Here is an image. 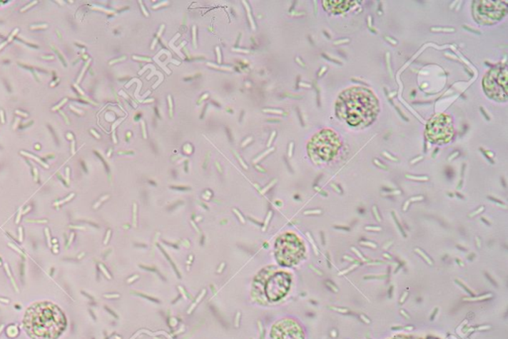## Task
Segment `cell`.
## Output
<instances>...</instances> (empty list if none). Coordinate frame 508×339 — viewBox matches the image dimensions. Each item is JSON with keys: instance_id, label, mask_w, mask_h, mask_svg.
I'll return each instance as SVG.
<instances>
[{"instance_id": "cell-1", "label": "cell", "mask_w": 508, "mask_h": 339, "mask_svg": "<svg viewBox=\"0 0 508 339\" xmlns=\"http://www.w3.org/2000/svg\"><path fill=\"white\" fill-rule=\"evenodd\" d=\"M67 325L62 308L48 300L32 303L23 318L24 330L32 339H58Z\"/></svg>"}, {"instance_id": "cell-2", "label": "cell", "mask_w": 508, "mask_h": 339, "mask_svg": "<svg viewBox=\"0 0 508 339\" xmlns=\"http://www.w3.org/2000/svg\"><path fill=\"white\" fill-rule=\"evenodd\" d=\"M337 116L352 127L367 126L380 112V103L368 88L355 86L345 89L337 98Z\"/></svg>"}, {"instance_id": "cell-3", "label": "cell", "mask_w": 508, "mask_h": 339, "mask_svg": "<svg viewBox=\"0 0 508 339\" xmlns=\"http://www.w3.org/2000/svg\"><path fill=\"white\" fill-rule=\"evenodd\" d=\"M342 146L339 135L331 129H324L315 135L308 144L310 157L316 164L329 162L337 156Z\"/></svg>"}, {"instance_id": "cell-4", "label": "cell", "mask_w": 508, "mask_h": 339, "mask_svg": "<svg viewBox=\"0 0 508 339\" xmlns=\"http://www.w3.org/2000/svg\"><path fill=\"white\" fill-rule=\"evenodd\" d=\"M306 253L304 243L296 234H282L275 243V257L279 265L283 267H293L303 260Z\"/></svg>"}, {"instance_id": "cell-5", "label": "cell", "mask_w": 508, "mask_h": 339, "mask_svg": "<svg viewBox=\"0 0 508 339\" xmlns=\"http://www.w3.org/2000/svg\"><path fill=\"white\" fill-rule=\"evenodd\" d=\"M258 281L254 284H258V289L263 287L265 298L269 302H278L283 299L291 287V276L286 272L270 273L268 276L264 277V270L256 277Z\"/></svg>"}, {"instance_id": "cell-6", "label": "cell", "mask_w": 508, "mask_h": 339, "mask_svg": "<svg viewBox=\"0 0 508 339\" xmlns=\"http://www.w3.org/2000/svg\"><path fill=\"white\" fill-rule=\"evenodd\" d=\"M425 133L427 139L435 144L449 143L454 135L453 119L448 114H437L427 124Z\"/></svg>"}, {"instance_id": "cell-7", "label": "cell", "mask_w": 508, "mask_h": 339, "mask_svg": "<svg viewBox=\"0 0 508 339\" xmlns=\"http://www.w3.org/2000/svg\"><path fill=\"white\" fill-rule=\"evenodd\" d=\"M484 89L489 98L497 101H507V69H495L489 71L484 78Z\"/></svg>"}, {"instance_id": "cell-8", "label": "cell", "mask_w": 508, "mask_h": 339, "mask_svg": "<svg viewBox=\"0 0 508 339\" xmlns=\"http://www.w3.org/2000/svg\"><path fill=\"white\" fill-rule=\"evenodd\" d=\"M507 4L504 1H474V15L481 24H492L499 21L507 14Z\"/></svg>"}, {"instance_id": "cell-9", "label": "cell", "mask_w": 508, "mask_h": 339, "mask_svg": "<svg viewBox=\"0 0 508 339\" xmlns=\"http://www.w3.org/2000/svg\"><path fill=\"white\" fill-rule=\"evenodd\" d=\"M273 339H306L303 326L295 318H283L273 325Z\"/></svg>"}, {"instance_id": "cell-10", "label": "cell", "mask_w": 508, "mask_h": 339, "mask_svg": "<svg viewBox=\"0 0 508 339\" xmlns=\"http://www.w3.org/2000/svg\"><path fill=\"white\" fill-rule=\"evenodd\" d=\"M355 4V1H349V0H339V1H322V5L325 9L329 10L331 14H344L347 10L350 9L352 5Z\"/></svg>"}, {"instance_id": "cell-11", "label": "cell", "mask_w": 508, "mask_h": 339, "mask_svg": "<svg viewBox=\"0 0 508 339\" xmlns=\"http://www.w3.org/2000/svg\"><path fill=\"white\" fill-rule=\"evenodd\" d=\"M243 4L245 5L246 11H248V19H250V22L251 24V28H253V30H255V24H254L253 18V15H251L250 6H248V2L246 1H243Z\"/></svg>"}, {"instance_id": "cell-12", "label": "cell", "mask_w": 508, "mask_h": 339, "mask_svg": "<svg viewBox=\"0 0 508 339\" xmlns=\"http://www.w3.org/2000/svg\"><path fill=\"white\" fill-rule=\"evenodd\" d=\"M193 42L195 48H197V27L193 26Z\"/></svg>"}, {"instance_id": "cell-13", "label": "cell", "mask_w": 508, "mask_h": 339, "mask_svg": "<svg viewBox=\"0 0 508 339\" xmlns=\"http://www.w3.org/2000/svg\"><path fill=\"white\" fill-rule=\"evenodd\" d=\"M273 150H274V148H271V149H269V150H268V151L264 152L263 155H260V156H259L258 158V159L254 160V163L258 162V161H260L261 159H263V157H265L266 155H268L269 153L273 152Z\"/></svg>"}, {"instance_id": "cell-14", "label": "cell", "mask_w": 508, "mask_h": 339, "mask_svg": "<svg viewBox=\"0 0 508 339\" xmlns=\"http://www.w3.org/2000/svg\"><path fill=\"white\" fill-rule=\"evenodd\" d=\"M168 103H169V113L170 116H173V101L171 96H168Z\"/></svg>"}, {"instance_id": "cell-15", "label": "cell", "mask_w": 508, "mask_h": 339, "mask_svg": "<svg viewBox=\"0 0 508 339\" xmlns=\"http://www.w3.org/2000/svg\"><path fill=\"white\" fill-rule=\"evenodd\" d=\"M208 66H210V67L215 68V69H220V70H223V71H233V68H227V67H218V66H215L212 65V64H208Z\"/></svg>"}, {"instance_id": "cell-16", "label": "cell", "mask_w": 508, "mask_h": 339, "mask_svg": "<svg viewBox=\"0 0 508 339\" xmlns=\"http://www.w3.org/2000/svg\"><path fill=\"white\" fill-rule=\"evenodd\" d=\"M263 111L264 112H271V113H277V114L283 113V111H278V109H264Z\"/></svg>"}, {"instance_id": "cell-17", "label": "cell", "mask_w": 508, "mask_h": 339, "mask_svg": "<svg viewBox=\"0 0 508 339\" xmlns=\"http://www.w3.org/2000/svg\"><path fill=\"white\" fill-rule=\"evenodd\" d=\"M432 31L454 32V29H440V28H432Z\"/></svg>"}, {"instance_id": "cell-18", "label": "cell", "mask_w": 508, "mask_h": 339, "mask_svg": "<svg viewBox=\"0 0 508 339\" xmlns=\"http://www.w3.org/2000/svg\"><path fill=\"white\" fill-rule=\"evenodd\" d=\"M408 178H411V180H417V181H427L428 180V178L427 177H413V176H407Z\"/></svg>"}, {"instance_id": "cell-19", "label": "cell", "mask_w": 508, "mask_h": 339, "mask_svg": "<svg viewBox=\"0 0 508 339\" xmlns=\"http://www.w3.org/2000/svg\"><path fill=\"white\" fill-rule=\"evenodd\" d=\"M141 126H142V131H143V137L144 138H147V133H146V122L141 121Z\"/></svg>"}, {"instance_id": "cell-20", "label": "cell", "mask_w": 508, "mask_h": 339, "mask_svg": "<svg viewBox=\"0 0 508 339\" xmlns=\"http://www.w3.org/2000/svg\"><path fill=\"white\" fill-rule=\"evenodd\" d=\"M215 51H217V54H218V63L220 64V63H222V55H220V48H218V47L215 48Z\"/></svg>"}, {"instance_id": "cell-21", "label": "cell", "mask_w": 508, "mask_h": 339, "mask_svg": "<svg viewBox=\"0 0 508 339\" xmlns=\"http://www.w3.org/2000/svg\"><path fill=\"white\" fill-rule=\"evenodd\" d=\"M416 251H417L419 254L422 255V256L424 257V259H425L427 262H429V263L432 264V262L430 261V258H428V257H427L426 255L424 254L422 251H419L418 249H416Z\"/></svg>"}, {"instance_id": "cell-22", "label": "cell", "mask_w": 508, "mask_h": 339, "mask_svg": "<svg viewBox=\"0 0 508 339\" xmlns=\"http://www.w3.org/2000/svg\"><path fill=\"white\" fill-rule=\"evenodd\" d=\"M139 4L141 5V9L142 11H143L144 15H146V17L149 16L148 12L146 11V7H144L143 4H142V1H139Z\"/></svg>"}, {"instance_id": "cell-23", "label": "cell", "mask_w": 508, "mask_h": 339, "mask_svg": "<svg viewBox=\"0 0 508 339\" xmlns=\"http://www.w3.org/2000/svg\"><path fill=\"white\" fill-rule=\"evenodd\" d=\"M134 60L144 61V62H151V59L133 57Z\"/></svg>"}, {"instance_id": "cell-24", "label": "cell", "mask_w": 508, "mask_h": 339, "mask_svg": "<svg viewBox=\"0 0 508 339\" xmlns=\"http://www.w3.org/2000/svg\"><path fill=\"white\" fill-rule=\"evenodd\" d=\"M275 135H276V132L275 131L273 132V135H271L270 139H269V142L268 144V147L270 146L271 143H273L274 137H275Z\"/></svg>"}, {"instance_id": "cell-25", "label": "cell", "mask_w": 508, "mask_h": 339, "mask_svg": "<svg viewBox=\"0 0 508 339\" xmlns=\"http://www.w3.org/2000/svg\"><path fill=\"white\" fill-rule=\"evenodd\" d=\"M319 213H321V211H305V214H319Z\"/></svg>"}, {"instance_id": "cell-26", "label": "cell", "mask_w": 508, "mask_h": 339, "mask_svg": "<svg viewBox=\"0 0 508 339\" xmlns=\"http://www.w3.org/2000/svg\"><path fill=\"white\" fill-rule=\"evenodd\" d=\"M233 51H235V52H238V53H245V54H248V53H250V51H248V50L233 49Z\"/></svg>"}, {"instance_id": "cell-27", "label": "cell", "mask_w": 508, "mask_h": 339, "mask_svg": "<svg viewBox=\"0 0 508 339\" xmlns=\"http://www.w3.org/2000/svg\"><path fill=\"white\" fill-rule=\"evenodd\" d=\"M292 151H293V143H290L289 145V157L292 156Z\"/></svg>"}, {"instance_id": "cell-28", "label": "cell", "mask_w": 508, "mask_h": 339, "mask_svg": "<svg viewBox=\"0 0 508 339\" xmlns=\"http://www.w3.org/2000/svg\"><path fill=\"white\" fill-rule=\"evenodd\" d=\"M347 42H349V39L337 41V42H335V45H339V44H342V43H347Z\"/></svg>"}, {"instance_id": "cell-29", "label": "cell", "mask_w": 508, "mask_h": 339, "mask_svg": "<svg viewBox=\"0 0 508 339\" xmlns=\"http://www.w3.org/2000/svg\"><path fill=\"white\" fill-rule=\"evenodd\" d=\"M236 214H238V218H240L241 223H245V219H243V216H240V213H238V211L233 210Z\"/></svg>"}, {"instance_id": "cell-30", "label": "cell", "mask_w": 508, "mask_h": 339, "mask_svg": "<svg viewBox=\"0 0 508 339\" xmlns=\"http://www.w3.org/2000/svg\"><path fill=\"white\" fill-rule=\"evenodd\" d=\"M251 140H253V138H251V137H248V138L246 139L245 141L243 143V147H245V145H248V143H250V141H251Z\"/></svg>"}, {"instance_id": "cell-31", "label": "cell", "mask_w": 508, "mask_h": 339, "mask_svg": "<svg viewBox=\"0 0 508 339\" xmlns=\"http://www.w3.org/2000/svg\"><path fill=\"white\" fill-rule=\"evenodd\" d=\"M168 4V2H160L159 5H156V6H154L153 9H159V6H162V5H167Z\"/></svg>"}, {"instance_id": "cell-32", "label": "cell", "mask_w": 508, "mask_h": 339, "mask_svg": "<svg viewBox=\"0 0 508 339\" xmlns=\"http://www.w3.org/2000/svg\"><path fill=\"white\" fill-rule=\"evenodd\" d=\"M275 182H276V181H273V182L271 183L270 185H269L268 188H264V190L261 193H265L266 191H268L269 188H271V186H273V185H274V183H275Z\"/></svg>"}, {"instance_id": "cell-33", "label": "cell", "mask_w": 508, "mask_h": 339, "mask_svg": "<svg viewBox=\"0 0 508 339\" xmlns=\"http://www.w3.org/2000/svg\"><path fill=\"white\" fill-rule=\"evenodd\" d=\"M134 223H136V205H134Z\"/></svg>"}, {"instance_id": "cell-34", "label": "cell", "mask_w": 508, "mask_h": 339, "mask_svg": "<svg viewBox=\"0 0 508 339\" xmlns=\"http://www.w3.org/2000/svg\"><path fill=\"white\" fill-rule=\"evenodd\" d=\"M367 231H380V228H367Z\"/></svg>"}, {"instance_id": "cell-35", "label": "cell", "mask_w": 508, "mask_h": 339, "mask_svg": "<svg viewBox=\"0 0 508 339\" xmlns=\"http://www.w3.org/2000/svg\"><path fill=\"white\" fill-rule=\"evenodd\" d=\"M373 211H375V216H377V221H380V216H378L377 208H375H375H373Z\"/></svg>"}, {"instance_id": "cell-36", "label": "cell", "mask_w": 508, "mask_h": 339, "mask_svg": "<svg viewBox=\"0 0 508 339\" xmlns=\"http://www.w3.org/2000/svg\"><path fill=\"white\" fill-rule=\"evenodd\" d=\"M482 210H484V208H479V210L477 211H476V213H472L471 216H476V214H477V213H481V211H482Z\"/></svg>"}, {"instance_id": "cell-37", "label": "cell", "mask_w": 508, "mask_h": 339, "mask_svg": "<svg viewBox=\"0 0 508 339\" xmlns=\"http://www.w3.org/2000/svg\"><path fill=\"white\" fill-rule=\"evenodd\" d=\"M156 43H157V38H156V39H154L153 43H152V46H151L152 50L154 49V46L156 45Z\"/></svg>"}, {"instance_id": "cell-38", "label": "cell", "mask_w": 508, "mask_h": 339, "mask_svg": "<svg viewBox=\"0 0 508 339\" xmlns=\"http://www.w3.org/2000/svg\"><path fill=\"white\" fill-rule=\"evenodd\" d=\"M91 133H93V135H95V136L96 137V138H100V135H98V133H96V132L93 131V130H91Z\"/></svg>"}, {"instance_id": "cell-39", "label": "cell", "mask_w": 508, "mask_h": 339, "mask_svg": "<svg viewBox=\"0 0 508 339\" xmlns=\"http://www.w3.org/2000/svg\"><path fill=\"white\" fill-rule=\"evenodd\" d=\"M385 155L386 157L390 158V159L393 160V161H396L395 158L391 157L390 155H388V154H387V153H385Z\"/></svg>"}, {"instance_id": "cell-40", "label": "cell", "mask_w": 508, "mask_h": 339, "mask_svg": "<svg viewBox=\"0 0 508 339\" xmlns=\"http://www.w3.org/2000/svg\"><path fill=\"white\" fill-rule=\"evenodd\" d=\"M422 159V157H418L417 159L411 161V164H414V163L417 162V161Z\"/></svg>"}, {"instance_id": "cell-41", "label": "cell", "mask_w": 508, "mask_h": 339, "mask_svg": "<svg viewBox=\"0 0 508 339\" xmlns=\"http://www.w3.org/2000/svg\"><path fill=\"white\" fill-rule=\"evenodd\" d=\"M124 59H126V58L123 57V58L118 59V60L113 61V62H111V64H114V63H116V62H118V61H123Z\"/></svg>"}, {"instance_id": "cell-42", "label": "cell", "mask_w": 508, "mask_h": 339, "mask_svg": "<svg viewBox=\"0 0 508 339\" xmlns=\"http://www.w3.org/2000/svg\"><path fill=\"white\" fill-rule=\"evenodd\" d=\"M326 70H327V68H326V67L322 68V71H321V73L319 74V76H322V74L324 73V71H326Z\"/></svg>"}]
</instances>
